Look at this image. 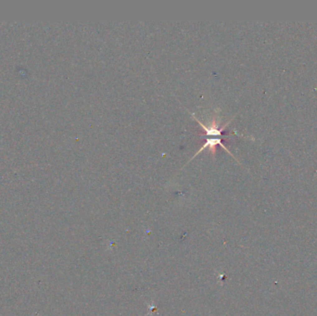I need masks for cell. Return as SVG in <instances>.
<instances>
[{
  "instance_id": "1",
  "label": "cell",
  "mask_w": 317,
  "mask_h": 316,
  "mask_svg": "<svg viewBox=\"0 0 317 316\" xmlns=\"http://www.w3.org/2000/svg\"><path fill=\"white\" fill-rule=\"evenodd\" d=\"M192 116L194 117L195 121H197V122L199 123V125L201 126V128L205 131L206 141H205V143L203 144V146L199 148V150L198 152H196V154L192 157L191 160H193V159H194L196 156H198L202 150H205V149L208 148V147H209V149H210V152H211L212 155H214V154H215V150H216L215 147H216L217 145L221 146L226 152H228L232 157H234L233 154L229 151V149L223 144V139H222V137H221L222 135H223V134H222L223 131L225 129V127L230 123V122H231L233 119H231L230 121H228V122L225 123V125H223L222 128H219V127H218V124H217V122H216L215 120H213L209 125H206V124L202 123V122H200V121L195 116V114H192ZM234 158H235V157H234ZM190 160H188V162H189ZM188 162H187V163H188Z\"/></svg>"
}]
</instances>
